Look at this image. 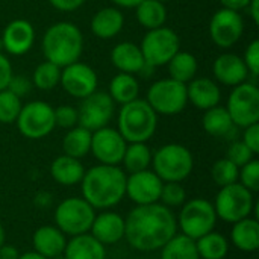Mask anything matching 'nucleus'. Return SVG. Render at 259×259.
I'll return each instance as SVG.
<instances>
[{
  "mask_svg": "<svg viewBox=\"0 0 259 259\" xmlns=\"http://www.w3.org/2000/svg\"><path fill=\"white\" fill-rule=\"evenodd\" d=\"M178 228L191 240H197L208 232L214 231L217 214L214 205L206 199H191L182 205L179 217L176 219Z\"/></svg>",
  "mask_w": 259,
  "mask_h": 259,
  "instance_id": "nucleus-8",
  "label": "nucleus"
},
{
  "mask_svg": "<svg viewBox=\"0 0 259 259\" xmlns=\"http://www.w3.org/2000/svg\"><path fill=\"white\" fill-rule=\"evenodd\" d=\"M55 114V124L62 129H71L77 126L79 115H77V108L71 105H61L53 109Z\"/></svg>",
  "mask_w": 259,
  "mask_h": 259,
  "instance_id": "nucleus-41",
  "label": "nucleus"
},
{
  "mask_svg": "<svg viewBox=\"0 0 259 259\" xmlns=\"http://www.w3.org/2000/svg\"><path fill=\"white\" fill-rule=\"evenodd\" d=\"M114 5L120 6V8H137L143 0H111Z\"/></svg>",
  "mask_w": 259,
  "mask_h": 259,
  "instance_id": "nucleus-51",
  "label": "nucleus"
},
{
  "mask_svg": "<svg viewBox=\"0 0 259 259\" xmlns=\"http://www.w3.org/2000/svg\"><path fill=\"white\" fill-rule=\"evenodd\" d=\"M32 244L36 253L52 259L64 253L67 246V235L56 226H41L35 231Z\"/></svg>",
  "mask_w": 259,
  "mask_h": 259,
  "instance_id": "nucleus-21",
  "label": "nucleus"
},
{
  "mask_svg": "<svg viewBox=\"0 0 259 259\" xmlns=\"http://www.w3.org/2000/svg\"><path fill=\"white\" fill-rule=\"evenodd\" d=\"M214 76L226 87H237L247 80L249 70L241 56L234 53H223L214 61Z\"/></svg>",
  "mask_w": 259,
  "mask_h": 259,
  "instance_id": "nucleus-20",
  "label": "nucleus"
},
{
  "mask_svg": "<svg viewBox=\"0 0 259 259\" xmlns=\"http://www.w3.org/2000/svg\"><path fill=\"white\" fill-rule=\"evenodd\" d=\"M255 155L259 153V123L250 124L244 127L243 132V140H241Z\"/></svg>",
  "mask_w": 259,
  "mask_h": 259,
  "instance_id": "nucleus-45",
  "label": "nucleus"
},
{
  "mask_svg": "<svg viewBox=\"0 0 259 259\" xmlns=\"http://www.w3.org/2000/svg\"><path fill=\"white\" fill-rule=\"evenodd\" d=\"M82 52V32L70 21H58L52 24L42 36V53L46 61L53 62L61 68L79 61Z\"/></svg>",
  "mask_w": 259,
  "mask_h": 259,
  "instance_id": "nucleus-3",
  "label": "nucleus"
},
{
  "mask_svg": "<svg viewBox=\"0 0 259 259\" xmlns=\"http://www.w3.org/2000/svg\"><path fill=\"white\" fill-rule=\"evenodd\" d=\"M49 3L58 11L71 12V11H76L77 8H80L85 3V0H49Z\"/></svg>",
  "mask_w": 259,
  "mask_h": 259,
  "instance_id": "nucleus-47",
  "label": "nucleus"
},
{
  "mask_svg": "<svg viewBox=\"0 0 259 259\" xmlns=\"http://www.w3.org/2000/svg\"><path fill=\"white\" fill-rule=\"evenodd\" d=\"M212 205L217 219H222L223 222L232 225L235 222L250 217L256 206L253 193L243 187L240 182L222 187Z\"/></svg>",
  "mask_w": 259,
  "mask_h": 259,
  "instance_id": "nucleus-6",
  "label": "nucleus"
},
{
  "mask_svg": "<svg viewBox=\"0 0 259 259\" xmlns=\"http://www.w3.org/2000/svg\"><path fill=\"white\" fill-rule=\"evenodd\" d=\"M164 182L153 170H143L131 173L126 178V196L135 205L158 203Z\"/></svg>",
  "mask_w": 259,
  "mask_h": 259,
  "instance_id": "nucleus-17",
  "label": "nucleus"
},
{
  "mask_svg": "<svg viewBox=\"0 0 259 259\" xmlns=\"http://www.w3.org/2000/svg\"><path fill=\"white\" fill-rule=\"evenodd\" d=\"M111 62L120 73H129V74H135V73L140 74L141 68L146 64L140 46L131 41L118 42L112 49Z\"/></svg>",
  "mask_w": 259,
  "mask_h": 259,
  "instance_id": "nucleus-23",
  "label": "nucleus"
},
{
  "mask_svg": "<svg viewBox=\"0 0 259 259\" xmlns=\"http://www.w3.org/2000/svg\"><path fill=\"white\" fill-rule=\"evenodd\" d=\"M167 65H168L170 77L185 85L196 77V73L199 70V62L196 56L190 52H181V50L168 61Z\"/></svg>",
  "mask_w": 259,
  "mask_h": 259,
  "instance_id": "nucleus-32",
  "label": "nucleus"
},
{
  "mask_svg": "<svg viewBox=\"0 0 259 259\" xmlns=\"http://www.w3.org/2000/svg\"><path fill=\"white\" fill-rule=\"evenodd\" d=\"M124 26V15L117 8H103L97 11L91 20V30L97 38L111 39L121 32Z\"/></svg>",
  "mask_w": 259,
  "mask_h": 259,
  "instance_id": "nucleus-25",
  "label": "nucleus"
},
{
  "mask_svg": "<svg viewBox=\"0 0 259 259\" xmlns=\"http://www.w3.org/2000/svg\"><path fill=\"white\" fill-rule=\"evenodd\" d=\"M222 3V8L225 9H231V11H243L247 8V5L250 3V0H219Z\"/></svg>",
  "mask_w": 259,
  "mask_h": 259,
  "instance_id": "nucleus-48",
  "label": "nucleus"
},
{
  "mask_svg": "<svg viewBox=\"0 0 259 259\" xmlns=\"http://www.w3.org/2000/svg\"><path fill=\"white\" fill-rule=\"evenodd\" d=\"M97 83H99L97 73L88 64L76 61L61 68L59 85L71 97H76V99L88 97L97 90Z\"/></svg>",
  "mask_w": 259,
  "mask_h": 259,
  "instance_id": "nucleus-15",
  "label": "nucleus"
},
{
  "mask_svg": "<svg viewBox=\"0 0 259 259\" xmlns=\"http://www.w3.org/2000/svg\"><path fill=\"white\" fill-rule=\"evenodd\" d=\"M21 99L17 97L9 90L0 91V123L11 124L15 123L20 111H21Z\"/></svg>",
  "mask_w": 259,
  "mask_h": 259,
  "instance_id": "nucleus-38",
  "label": "nucleus"
},
{
  "mask_svg": "<svg viewBox=\"0 0 259 259\" xmlns=\"http://www.w3.org/2000/svg\"><path fill=\"white\" fill-rule=\"evenodd\" d=\"M96 209L83 197H68L55 209V225L68 237L88 234Z\"/></svg>",
  "mask_w": 259,
  "mask_h": 259,
  "instance_id": "nucleus-7",
  "label": "nucleus"
},
{
  "mask_svg": "<svg viewBox=\"0 0 259 259\" xmlns=\"http://www.w3.org/2000/svg\"><path fill=\"white\" fill-rule=\"evenodd\" d=\"M3 50V42H2V38H0V52Z\"/></svg>",
  "mask_w": 259,
  "mask_h": 259,
  "instance_id": "nucleus-55",
  "label": "nucleus"
},
{
  "mask_svg": "<svg viewBox=\"0 0 259 259\" xmlns=\"http://www.w3.org/2000/svg\"><path fill=\"white\" fill-rule=\"evenodd\" d=\"M90 234L103 246L117 244L124 238V219L109 209L99 215L96 214Z\"/></svg>",
  "mask_w": 259,
  "mask_h": 259,
  "instance_id": "nucleus-19",
  "label": "nucleus"
},
{
  "mask_svg": "<svg viewBox=\"0 0 259 259\" xmlns=\"http://www.w3.org/2000/svg\"><path fill=\"white\" fill-rule=\"evenodd\" d=\"M79 121L77 124L94 132L109 124L114 115V100L108 93L94 91L88 97L82 99L77 109Z\"/></svg>",
  "mask_w": 259,
  "mask_h": 259,
  "instance_id": "nucleus-13",
  "label": "nucleus"
},
{
  "mask_svg": "<svg viewBox=\"0 0 259 259\" xmlns=\"http://www.w3.org/2000/svg\"><path fill=\"white\" fill-rule=\"evenodd\" d=\"M238 173H240V168L228 158H222L215 161L211 168V176L220 188L238 182Z\"/></svg>",
  "mask_w": 259,
  "mask_h": 259,
  "instance_id": "nucleus-37",
  "label": "nucleus"
},
{
  "mask_svg": "<svg viewBox=\"0 0 259 259\" xmlns=\"http://www.w3.org/2000/svg\"><path fill=\"white\" fill-rule=\"evenodd\" d=\"M202 126L205 132L211 137H226L235 127L228 109L219 105L205 111L202 118Z\"/></svg>",
  "mask_w": 259,
  "mask_h": 259,
  "instance_id": "nucleus-29",
  "label": "nucleus"
},
{
  "mask_svg": "<svg viewBox=\"0 0 259 259\" xmlns=\"http://www.w3.org/2000/svg\"><path fill=\"white\" fill-rule=\"evenodd\" d=\"M50 175L59 185L71 187V185L80 184L85 175V168L80 159L71 158L68 155H61L52 162Z\"/></svg>",
  "mask_w": 259,
  "mask_h": 259,
  "instance_id": "nucleus-27",
  "label": "nucleus"
},
{
  "mask_svg": "<svg viewBox=\"0 0 259 259\" xmlns=\"http://www.w3.org/2000/svg\"><path fill=\"white\" fill-rule=\"evenodd\" d=\"M153 171L162 182H182L185 181L193 168V153L182 144H165L152 155Z\"/></svg>",
  "mask_w": 259,
  "mask_h": 259,
  "instance_id": "nucleus-5",
  "label": "nucleus"
},
{
  "mask_svg": "<svg viewBox=\"0 0 259 259\" xmlns=\"http://www.w3.org/2000/svg\"><path fill=\"white\" fill-rule=\"evenodd\" d=\"M232 244L246 253H253L259 247V223L256 219L247 217L235 222L231 231Z\"/></svg>",
  "mask_w": 259,
  "mask_h": 259,
  "instance_id": "nucleus-26",
  "label": "nucleus"
},
{
  "mask_svg": "<svg viewBox=\"0 0 259 259\" xmlns=\"http://www.w3.org/2000/svg\"><path fill=\"white\" fill-rule=\"evenodd\" d=\"M65 259H106L105 246L90 232L71 237L64 249Z\"/></svg>",
  "mask_w": 259,
  "mask_h": 259,
  "instance_id": "nucleus-24",
  "label": "nucleus"
},
{
  "mask_svg": "<svg viewBox=\"0 0 259 259\" xmlns=\"http://www.w3.org/2000/svg\"><path fill=\"white\" fill-rule=\"evenodd\" d=\"M226 158L229 161H232L240 168L244 164H247L249 161H252L255 158V153L243 141H234V143H231V146L228 149Z\"/></svg>",
  "mask_w": 259,
  "mask_h": 259,
  "instance_id": "nucleus-42",
  "label": "nucleus"
},
{
  "mask_svg": "<svg viewBox=\"0 0 259 259\" xmlns=\"http://www.w3.org/2000/svg\"><path fill=\"white\" fill-rule=\"evenodd\" d=\"M20 253L17 250V247H14L12 244H3L0 247V259H18Z\"/></svg>",
  "mask_w": 259,
  "mask_h": 259,
  "instance_id": "nucleus-49",
  "label": "nucleus"
},
{
  "mask_svg": "<svg viewBox=\"0 0 259 259\" xmlns=\"http://www.w3.org/2000/svg\"><path fill=\"white\" fill-rule=\"evenodd\" d=\"M226 109L232 123L238 127H247L259 123V88L255 83L243 82L234 87L229 94Z\"/></svg>",
  "mask_w": 259,
  "mask_h": 259,
  "instance_id": "nucleus-12",
  "label": "nucleus"
},
{
  "mask_svg": "<svg viewBox=\"0 0 259 259\" xmlns=\"http://www.w3.org/2000/svg\"><path fill=\"white\" fill-rule=\"evenodd\" d=\"M187 97L188 102H191L196 108L206 111L220 103L222 91L214 80L208 77H199L187 83Z\"/></svg>",
  "mask_w": 259,
  "mask_h": 259,
  "instance_id": "nucleus-22",
  "label": "nucleus"
},
{
  "mask_svg": "<svg viewBox=\"0 0 259 259\" xmlns=\"http://www.w3.org/2000/svg\"><path fill=\"white\" fill-rule=\"evenodd\" d=\"M158 114L146 99H135L121 105L117 131L126 143H147L156 132Z\"/></svg>",
  "mask_w": 259,
  "mask_h": 259,
  "instance_id": "nucleus-4",
  "label": "nucleus"
},
{
  "mask_svg": "<svg viewBox=\"0 0 259 259\" xmlns=\"http://www.w3.org/2000/svg\"><path fill=\"white\" fill-rule=\"evenodd\" d=\"M152 150L146 143H127L121 164L123 170L131 173L147 170L152 164Z\"/></svg>",
  "mask_w": 259,
  "mask_h": 259,
  "instance_id": "nucleus-34",
  "label": "nucleus"
},
{
  "mask_svg": "<svg viewBox=\"0 0 259 259\" xmlns=\"http://www.w3.org/2000/svg\"><path fill=\"white\" fill-rule=\"evenodd\" d=\"M12 65L9 59L0 52V91L8 88V83L12 77Z\"/></svg>",
  "mask_w": 259,
  "mask_h": 259,
  "instance_id": "nucleus-46",
  "label": "nucleus"
},
{
  "mask_svg": "<svg viewBox=\"0 0 259 259\" xmlns=\"http://www.w3.org/2000/svg\"><path fill=\"white\" fill-rule=\"evenodd\" d=\"M114 103H129L135 99H138L140 94V85L134 74L129 73H118L115 74L109 82V93Z\"/></svg>",
  "mask_w": 259,
  "mask_h": 259,
  "instance_id": "nucleus-28",
  "label": "nucleus"
},
{
  "mask_svg": "<svg viewBox=\"0 0 259 259\" xmlns=\"http://www.w3.org/2000/svg\"><path fill=\"white\" fill-rule=\"evenodd\" d=\"M52 259H65V256H64V253H62V255H58V256H55V258Z\"/></svg>",
  "mask_w": 259,
  "mask_h": 259,
  "instance_id": "nucleus-54",
  "label": "nucleus"
},
{
  "mask_svg": "<svg viewBox=\"0 0 259 259\" xmlns=\"http://www.w3.org/2000/svg\"><path fill=\"white\" fill-rule=\"evenodd\" d=\"M126 146H127L126 140L121 137V134L117 129L105 126L93 132L90 152L100 164L118 165L121 164Z\"/></svg>",
  "mask_w": 259,
  "mask_h": 259,
  "instance_id": "nucleus-16",
  "label": "nucleus"
},
{
  "mask_svg": "<svg viewBox=\"0 0 259 259\" xmlns=\"http://www.w3.org/2000/svg\"><path fill=\"white\" fill-rule=\"evenodd\" d=\"M6 243V232H5V228L2 226L0 223V247Z\"/></svg>",
  "mask_w": 259,
  "mask_h": 259,
  "instance_id": "nucleus-53",
  "label": "nucleus"
},
{
  "mask_svg": "<svg viewBox=\"0 0 259 259\" xmlns=\"http://www.w3.org/2000/svg\"><path fill=\"white\" fill-rule=\"evenodd\" d=\"M0 38L3 42V49L9 55L23 56L32 49L35 42V29L27 20L17 18L6 24Z\"/></svg>",
  "mask_w": 259,
  "mask_h": 259,
  "instance_id": "nucleus-18",
  "label": "nucleus"
},
{
  "mask_svg": "<svg viewBox=\"0 0 259 259\" xmlns=\"http://www.w3.org/2000/svg\"><path fill=\"white\" fill-rule=\"evenodd\" d=\"M126 171L118 165L99 164L85 170L82 197L94 209H111L126 196Z\"/></svg>",
  "mask_w": 259,
  "mask_h": 259,
  "instance_id": "nucleus-2",
  "label": "nucleus"
},
{
  "mask_svg": "<svg viewBox=\"0 0 259 259\" xmlns=\"http://www.w3.org/2000/svg\"><path fill=\"white\" fill-rule=\"evenodd\" d=\"M238 181L243 187H246L249 191H252L253 194L259 191V161L258 159H252L247 164H244L243 167H240V173H238Z\"/></svg>",
  "mask_w": 259,
  "mask_h": 259,
  "instance_id": "nucleus-40",
  "label": "nucleus"
},
{
  "mask_svg": "<svg viewBox=\"0 0 259 259\" xmlns=\"http://www.w3.org/2000/svg\"><path fill=\"white\" fill-rule=\"evenodd\" d=\"M18 259H47V258H44L42 255H39V253H36V252L33 250V252H26V253L20 255Z\"/></svg>",
  "mask_w": 259,
  "mask_h": 259,
  "instance_id": "nucleus-52",
  "label": "nucleus"
},
{
  "mask_svg": "<svg viewBox=\"0 0 259 259\" xmlns=\"http://www.w3.org/2000/svg\"><path fill=\"white\" fill-rule=\"evenodd\" d=\"M159 2H162V3H167V2H170V0H159Z\"/></svg>",
  "mask_w": 259,
  "mask_h": 259,
  "instance_id": "nucleus-56",
  "label": "nucleus"
},
{
  "mask_svg": "<svg viewBox=\"0 0 259 259\" xmlns=\"http://www.w3.org/2000/svg\"><path fill=\"white\" fill-rule=\"evenodd\" d=\"M140 49L144 62L156 68L168 64V61L179 52L181 41L173 29L162 26L158 29L147 30L141 41Z\"/></svg>",
  "mask_w": 259,
  "mask_h": 259,
  "instance_id": "nucleus-10",
  "label": "nucleus"
},
{
  "mask_svg": "<svg viewBox=\"0 0 259 259\" xmlns=\"http://www.w3.org/2000/svg\"><path fill=\"white\" fill-rule=\"evenodd\" d=\"M138 23L147 30L162 27L167 21V8L159 0H143L135 8Z\"/></svg>",
  "mask_w": 259,
  "mask_h": 259,
  "instance_id": "nucleus-31",
  "label": "nucleus"
},
{
  "mask_svg": "<svg viewBox=\"0 0 259 259\" xmlns=\"http://www.w3.org/2000/svg\"><path fill=\"white\" fill-rule=\"evenodd\" d=\"M246 9L249 11V15L253 20V23L259 24V0H250Z\"/></svg>",
  "mask_w": 259,
  "mask_h": 259,
  "instance_id": "nucleus-50",
  "label": "nucleus"
},
{
  "mask_svg": "<svg viewBox=\"0 0 259 259\" xmlns=\"http://www.w3.org/2000/svg\"><path fill=\"white\" fill-rule=\"evenodd\" d=\"M244 32V20L240 12L231 9H219L209 21V35L215 46L229 49L235 46Z\"/></svg>",
  "mask_w": 259,
  "mask_h": 259,
  "instance_id": "nucleus-14",
  "label": "nucleus"
},
{
  "mask_svg": "<svg viewBox=\"0 0 259 259\" xmlns=\"http://www.w3.org/2000/svg\"><path fill=\"white\" fill-rule=\"evenodd\" d=\"M146 100L156 114H162V115L181 114L188 103L187 85L171 77L156 80L150 85Z\"/></svg>",
  "mask_w": 259,
  "mask_h": 259,
  "instance_id": "nucleus-9",
  "label": "nucleus"
},
{
  "mask_svg": "<svg viewBox=\"0 0 259 259\" xmlns=\"http://www.w3.org/2000/svg\"><path fill=\"white\" fill-rule=\"evenodd\" d=\"M161 259H200L196 241L184 234H176L161 249Z\"/></svg>",
  "mask_w": 259,
  "mask_h": 259,
  "instance_id": "nucleus-35",
  "label": "nucleus"
},
{
  "mask_svg": "<svg viewBox=\"0 0 259 259\" xmlns=\"http://www.w3.org/2000/svg\"><path fill=\"white\" fill-rule=\"evenodd\" d=\"M91 135L93 132L82 127V126H74L68 129L62 140V150L64 155H68L71 158L80 159L87 156L91 150Z\"/></svg>",
  "mask_w": 259,
  "mask_h": 259,
  "instance_id": "nucleus-30",
  "label": "nucleus"
},
{
  "mask_svg": "<svg viewBox=\"0 0 259 259\" xmlns=\"http://www.w3.org/2000/svg\"><path fill=\"white\" fill-rule=\"evenodd\" d=\"M59 80H61V67L49 61L41 62L35 68L32 76V85L42 91L53 90L56 85H59Z\"/></svg>",
  "mask_w": 259,
  "mask_h": 259,
  "instance_id": "nucleus-36",
  "label": "nucleus"
},
{
  "mask_svg": "<svg viewBox=\"0 0 259 259\" xmlns=\"http://www.w3.org/2000/svg\"><path fill=\"white\" fill-rule=\"evenodd\" d=\"M15 121L20 134L29 140H41L56 127L53 108L41 100L23 105Z\"/></svg>",
  "mask_w": 259,
  "mask_h": 259,
  "instance_id": "nucleus-11",
  "label": "nucleus"
},
{
  "mask_svg": "<svg viewBox=\"0 0 259 259\" xmlns=\"http://www.w3.org/2000/svg\"><path fill=\"white\" fill-rule=\"evenodd\" d=\"M243 61H244V64H246V67H247V70H249V74H252V76H258L259 74V41L258 39H255V41H252L249 46H247V49H246V52H244V58H243Z\"/></svg>",
  "mask_w": 259,
  "mask_h": 259,
  "instance_id": "nucleus-43",
  "label": "nucleus"
},
{
  "mask_svg": "<svg viewBox=\"0 0 259 259\" xmlns=\"http://www.w3.org/2000/svg\"><path fill=\"white\" fill-rule=\"evenodd\" d=\"M185 202H187V191L181 182H164L159 196V203H162L167 208H178L182 206Z\"/></svg>",
  "mask_w": 259,
  "mask_h": 259,
  "instance_id": "nucleus-39",
  "label": "nucleus"
},
{
  "mask_svg": "<svg viewBox=\"0 0 259 259\" xmlns=\"http://www.w3.org/2000/svg\"><path fill=\"white\" fill-rule=\"evenodd\" d=\"M32 82L27 79V77H24V76H21V74H12V77H11V80H9V83H8V88L6 90H9L11 93H14L17 97H24L27 93H30V90H32Z\"/></svg>",
  "mask_w": 259,
  "mask_h": 259,
  "instance_id": "nucleus-44",
  "label": "nucleus"
},
{
  "mask_svg": "<svg viewBox=\"0 0 259 259\" xmlns=\"http://www.w3.org/2000/svg\"><path fill=\"white\" fill-rule=\"evenodd\" d=\"M178 234V222L162 203L137 205L124 219V238L138 252L161 250Z\"/></svg>",
  "mask_w": 259,
  "mask_h": 259,
  "instance_id": "nucleus-1",
  "label": "nucleus"
},
{
  "mask_svg": "<svg viewBox=\"0 0 259 259\" xmlns=\"http://www.w3.org/2000/svg\"><path fill=\"white\" fill-rule=\"evenodd\" d=\"M196 249L200 259H225L229 252V241L220 232L211 231L196 240Z\"/></svg>",
  "mask_w": 259,
  "mask_h": 259,
  "instance_id": "nucleus-33",
  "label": "nucleus"
}]
</instances>
